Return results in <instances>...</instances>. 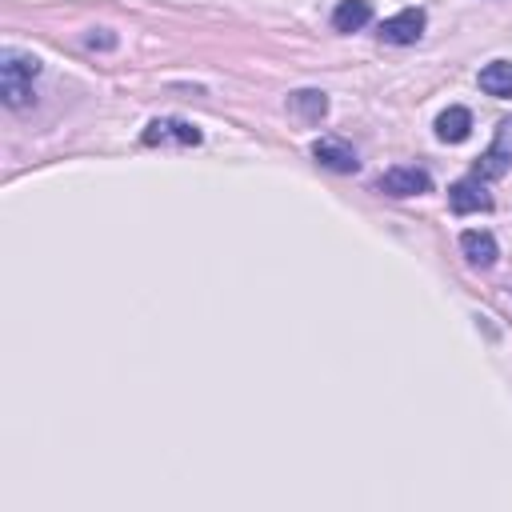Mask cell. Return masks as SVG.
I'll return each instance as SVG.
<instances>
[{"mask_svg": "<svg viewBox=\"0 0 512 512\" xmlns=\"http://www.w3.org/2000/svg\"><path fill=\"white\" fill-rule=\"evenodd\" d=\"M312 156H316L324 168H332V172H356V168H360L352 144H344V140H336V136H320V140L312 144Z\"/></svg>", "mask_w": 512, "mask_h": 512, "instance_id": "4", "label": "cell"}, {"mask_svg": "<svg viewBox=\"0 0 512 512\" xmlns=\"http://www.w3.org/2000/svg\"><path fill=\"white\" fill-rule=\"evenodd\" d=\"M40 72V60L32 52H16V48H4L0 52V96L8 108H20L28 104L32 96V76Z\"/></svg>", "mask_w": 512, "mask_h": 512, "instance_id": "1", "label": "cell"}, {"mask_svg": "<svg viewBox=\"0 0 512 512\" xmlns=\"http://www.w3.org/2000/svg\"><path fill=\"white\" fill-rule=\"evenodd\" d=\"M288 104H292V112H296L300 120H308V124H316V120L328 112V96L316 92V88H300V92H292Z\"/></svg>", "mask_w": 512, "mask_h": 512, "instance_id": "11", "label": "cell"}, {"mask_svg": "<svg viewBox=\"0 0 512 512\" xmlns=\"http://www.w3.org/2000/svg\"><path fill=\"white\" fill-rule=\"evenodd\" d=\"M420 32H424V12L420 8H404V12H396V16H388L380 24V40L384 44H416Z\"/></svg>", "mask_w": 512, "mask_h": 512, "instance_id": "3", "label": "cell"}, {"mask_svg": "<svg viewBox=\"0 0 512 512\" xmlns=\"http://www.w3.org/2000/svg\"><path fill=\"white\" fill-rule=\"evenodd\" d=\"M468 132H472V112H468V108L452 104L448 112L436 116V136H440L444 144H460V140H468Z\"/></svg>", "mask_w": 512, "mask_h": 512, "instance_id": "8", "label": "cell"}, {"mask_svg": "<svg viewBox=\"0 0 512 512\" xmlns=\"http://www.w3.org/2000/svg\"><path fill=\"white\" fill-rule=\"evenodd\" d=\"M376 188H380L384 196H420V192H428V188H432V176H428L424 168L396 164V168H388V172L376 180Z\"/></svg>", "mask_w": 512, "mask_h": 512, "instance_id": "2", "label": "cell"}, {"mask_svg": "<svg viewBox=\"0 0 512 512\" xmlns=\"http://www.w3.org/2000/svg\"><path fill=\"white\" fill-rule=\"evenodd\" d=\"M372 20V4L368 0H340L336 12H332V28L336 32H356Z\"/></svg>", "mask_w": 512, "mask_h": 512, "instance_id": "9", "label": "cell"}, {"mask_svg": "<svg viewBox=\"0 0 512 512\" xmlns=\"http://www.w3.org/2000/svg\"><path fill=\"white\" fill-rule=\"evenodd\" d=\"M200 144V128L196 124H184V120H152L144 128V144Z\"/></svg>", "mask_w": 512, "mask_h": 512, "instance_id": "6", "label": "cell"}, {"mask_svg": "<svg viewBox=\"0 0 512 512\" xmlns=\"http://www.w3.org/2000/svg\"><path fill=\"white\" fill-rule=\"evenodd\" d=\"M448 204H452V212L468 216V212H488V208H492V196H488L484 184L472 176V180H456V184L448 188Z\"/></svg>", "mask_w": 512, "mask_h": 512, "instance_id": "5", "label": "cell"}, {"mask_svg": "<svg viewBox=\"0 0 512 512\" xmlns=\"http://www.w3.org/2000/svg\"><path fill=\"white\" fill-rule=\"evenodd\" d=\"M480 92L488 96H512V64L508 60H492L480 68Z\"/></svg>", "mask_w": 512, "mask_h": 512, "instance_id": "10", "label": "cell"}, {"mask_svg": "<svg viewBox=\"0 0 512 512\" xmlns=\"http://www.w3.org/2000/svg\"><path fill=\"white\" fill-rule=\"evenodd\" d=\"M488 152H496L504 164H512V116L508 120H500V128H496V136H492V148Z\"/></svg>", "mask_w": 512, "mask_h": 512, "instance_id": "12", "label": "cell"}, {"mask_svg": "<svg viewBox=\"0 0 512 512\" xmlns=\"http://www.w3.org/2000/svg\"><path fill=\"white\" fill-rule=\"evenodd\" d=\"M460 248H464V256H468V264H476V268H492L496 256H500L496 236L484 232V228H468V232L460 236Z\"/></svg>", "mask_w": 512, "mask_h": 512, "instance_id": "7", "label": "cell"}, {"mask_svg": "<svg viewBox=\"0 0 512 512\" xmlns=\"http://www.w3.org/2000/svg\"><path fill=\"white\" fill-rule=\"evenodd\" d=\"M88 44H92V48H96V44H100V48H112V36H88Z\"/></svg>", "mask_w": 512, "mask_h": 512, "instance_id": "13", "label": "cell"}]
</instances>
